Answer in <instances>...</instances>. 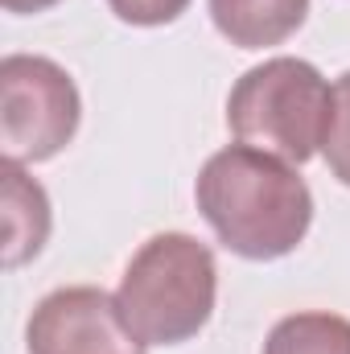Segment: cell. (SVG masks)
I'll list each match as a JSON object with an SVG mask.
<instances>
[{
	"mask_svg": "<svg viewBox=\"0 0 350 354\" xmlns=\"http://www.w3.org/2000/svg\"><path fill=\"white\" fill-rule=\"evenodd\" d=\"M194 198L219 243L243 260H280L297 252L313 223L305 177L252 145L219 149L202 165Z\"/></svg>",
	"mask_w": 350,
	"mask_h": 354,
	"instance_id": "obj_1",
	"label": "cell"
},
{
	"mask_svg": "<svg viewBox=\"0 0 350 354\" xmlns=\"http://www.w3.org/2000/svg\"><path fill=\"white\" fill-rule=\"evenodd\" d=\"M206 8L214 29L239 50L280 46L309 17V0H206Z\"/></svg>",
	"mask_w": 350,
	"mask_h": 354,
	"instance_id": "obj_7",
	"label": "cell"
},
{
	"mask_svg": "<svg viewBox=\"0 0 350 354\" xmlns=\"http://www.w3.org/2000/svg\"><path fill=\"white\" fill-rule=\"evenodd\" d=\"M264 354H350V322L322 309L288 313L268 330Z\"/></svg>",
	"mask_w": 350,
	"mask_h": 354,
	"instance_id": "obj_8",
	"label": "cell"
},
{
	"mask_svg": "<svg viewBox=\"0 0 350 354\" xmlns=\"http://www.w3.org/2000/svg\"><path fill=\"white\" fill-rule=\"evenodd\" d=\"M83 120L75 79L42 54L0 58V149L4 161L37 165L58 157Z\"/></svg>",
	"mask_w": 350,
	"mask_h": 354,
	"instance_id": "obj_4",
	"label": "cell"
},
{
	"mask_svg": "<svg viewBox=\"0 0 350 354\" xmlns=\"http://www.w3.org/2000/svg\"><path fill=\"white\" fill-rule=\"evenodd\" d=\"M29 354H145L120 301L95 284H66L37 301L25 326Z\"/></svg>",
	"mask_w": 350,
	"mask_h": 354,
	"instance_id": "obj_5",
	"label": "cell"
},
{
	"mask_svg": "<svg viewBox=\"0 0 350 354\" xmlns=\"http://www.w3.org/2000/svg\"><path fill=\"white\" fill-rule=\"evenodd\" d=\"M107 8L124 21V25H140V29H153V25H169L177 21L190 0H107Z\"/></svg>",
	"mask_w": 350,
	"mask_h": 354,
	"instance_id": "obj_10",
	"label": "cell"
},
{
	"mask_svg": "<svg viewBox=\"0 0 350 354\" xmlns=\"http://www.w3.org/2000/svg\"><path fill=\"white\" fill-rule=\"evenodd\" d=\"M322 157H326V169L342 185H350V71L338 75V83H334V107H330V128H326V140H322Z\"/></svg>",
	"mask_w": 350,
	"mask_h": 354,
	"instance_id": "obj_9",
	"label": "cell"
},
{
	"mask_svg": "<svg viewBox=\"0 0 350 354\" xmlns=\"http://www.w3.org/2000/svg\"><path fill=\"white\" fill-rule=\"evenodd\" d=\"M0 218H4V268L29 264L50 239V198L25 174V165H0Z\"/></svg>",
	"mask_w": 350,
	"mask_h": 354,
	"instance_id": "obj_6",
	"label": "cell"
},
{
	"mask_svg": "<svg viewBox=\"0 0 350 354\" xmlns=\"http://www.w3.org/2000/svg\"><path fill=\"white\" fill-rule=\"evenodd\" d=\"M214 252L185 231H161L140 243L116 288L120 313L145 346H181L198 338L214 313Z\"/></svg>",
	"mask_w": 350,
	"mask_h": 354,
	"instance_id": "obj_2",
	"label": "cell"
},
{
	"mask_svg": "<svg viewBox=\"0 0 350 354\" xmlns=\"http://www.w3.org/2000/svg\"><path fill=\"white\" fill-rule=\"evenodd\" d=\"M0 4H4V12L25 17V12H46V8H54L58 0H0Z\"/></svg>",
	"mask_w": 350,
	"mask_h": 354,
	"instance_id": "obj_11",
	"label": "cell"
},
{
	"mask_svg": "<svg viewBox=\"0 0 350 354\" xmlns=\"http://www.w3.org/2000/svg\"><path fill=\"white\" fill-rule=\"evenodd\" d=\"M334 87L305 58H268L227 95V128L239 145L264 149L288 165H305L330 128Z\"/></svg>",
	"mask_w": 350,
	"mask_h": 354,
	"instance_id": "obj_3",
	"label": "cell"
}]
</instances>
